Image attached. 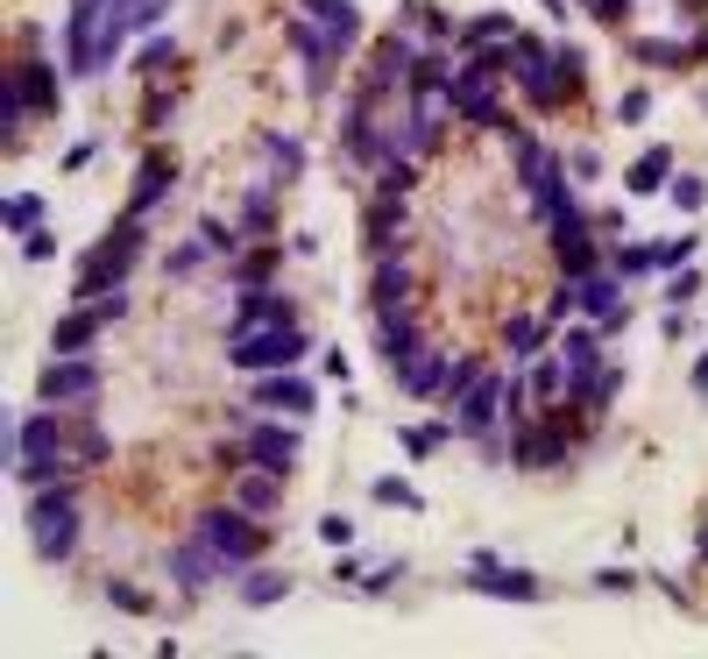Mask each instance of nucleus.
I'll return each mask as SVG.
<instances>
[{"label": "nucleus", "instance_id": "obj_1", "mask_svg": "<svg viewBox=\"0 0 708 659\" xmlns=\"http://www.w3.org/2000/svg\"><path fill=\"white\" fill-rule=\"evenodd\" d=\"M163 8H171V0H71V14H65L71 79H100L135 28H156L163 22Z\"/></svg>", "mask_w": 708, "mask_h": 659}, {"label": "nucleus", "instance_id": "obj_2", "mask_svg": "<svg viewBox=\"0 0 708 659\" xmlns=\"http://www.w3.org/2000/svg\"><path fill=\"white\" fill-rule=\"evenodd\" d=\"M28 546H36V560H71V546H79V497H71V483H50L28 497Z\"/></svg>", "mask_w": 708, "mask_h": 659}, {"label": "nucleus", "instance_id": "obj_3", "mask_svg": "<svg viewBox=\"0 0 708 659\" xmlns=\"http://www.w3.org/2000/svg\"><path fill=\"white\" fill-rule=\"evenodd\" d=\"M135 256H142V213L120 220L107 242H100L93 256L79 263V284H71V298H107V291H120V284H128V269H135Z\"/></svg>", "mask_w": 708, "mask_h": 659}, {"label": "nucleus", "instance_id": "obj_4", "mask_svg": "<svg viewBox=\"0 0 708 659\" xmlns=\"http://www.w3.org/2000/svg\"><path fill=\"white\" fill-rule=\"evenodd\" d=\"M305 348H312V334L298 320H283V326L248 334V340H228V362L248 369V377H269V369H298V362H305Z\"/></svg>", "mask_w": 708, "mask_h": 659}, {"label": "nucleus", "instance_id": "obj_5", "mask_svg": "<svg viewBox=\"0 0 708 659\" xmlns=\"http://www.w3.org/2000/svg\"><path fill=\"white\" fill-rule=\"evenodd\" d=\"M191 532H206V539H213V546L234 560V575H241L248 560H263V546H269L263 518H255V511H241L234 497H228V504H213V511H199V525H191Z\"/></svg>", "mask_w": 708, "mask_h": 659}, {"label": "nucleus", "instance_id": "obj_6", "mask_svg": "<svg viewBox=\"0 0 708 659\" xmlns=\"http://www.w3.org/2000/svg\"><path fill=\"white\" fill-rule=\"evenodd\" d=\"M510 79L524 85V100H532V107H560V100H567L560 50H553V43H538V36H518V43H510Z\"/></svg>", "mask_w": 708, "mask_h": 659}, {"label": "nucleus", "instance_id": "obj_7", "mask_svg": "<svg viewBox=\"0 0 708 659\" xmlns=\"http://www.w3.org/2000/svg\"><path fill=\"white\" fill-rule=\"evenodd\" d=\"M228 575H234V560H228V553H220L206 532H191V539H177V546H171V581H177L185 596H206L213 581H228Z\"/></svg>", "mask_w": 708, "mask_h": 659}, {"label": "nucleus", "instance_id": "obj_8", "mask_svg": "<svg viewBox=\"0 0 708 659\" xmlns=\"http://www.w3.org/2000/svg\"><path fill=\"white\" fill-rule=\"evenodd\" d=\"M574 298H581V312H595V326H602V334H624V326H630V298H624V269H581V277H574Z\"/></svg>", "mask_w": 708, "mask_h": 659}, {"label": "nucleus", "instance_id": "obj_9", "mask_svg": "<svg viewBox=\"0 0 708 659\" xmlns=\"http://www.w3.org/2000/svg\"><path fill=\"white\" fill-rule=\"evenodd\" d=\"M8 440H14V469H22V461H71V432H65V418H57V404L22 412Z\"/></svg>", "mask_w": 708, "mask_h": 659}, {"label": "nucleus", "instance_id": "obj_10", "mask_svg": "<svg viewBox=\"0 0 708 659\" xmlns=\"http://www.w3.org/2000/svg\"><path fill=\"white\" fill-rule=\"evenodd\" d=\"M411 71H418V43L404 36V28H390V36L369 50V71H361V93H369V100H390L397 85H411Z\"/></svg>", "mask_w": 708, "mask_h": 659}, {"label": "nucleus", "instance_id": "obj_11", "mask_svg": "<svg viewBox=\"0 0 708 659\" xmlns=\"http://www.w3.org/2000/svg\"><path fill=\"white\" fill-rule=\"evenodd\" d=\"M36 397L43 404H93L100 397V362H93V355H50Z\"/></svg>", "mask_w": 708, "mask_h": 659}, {"label": "nucleus", "instance_id": "obj_12", "mask_svg": "<svg viewBox=\"0 0 708 659\" xmlns=\"http://www.w3.org/2000/svg\"><path fill=\"white\" fill-rule=\"evenodd\" d=\"M291 43H298V57H305V93H326V85H334V65L348 57V43L326 36L312 14H291Z\"/></svg>", "mask_w": 708, "mask_h": 659}, {"label": "nucleus", "instance_id": "obj_13", "mask_svg": "<svg viewBox=\"0 0 708 659\" xmlns=\"http://www.w3.org/2000/svg\"><path fill=\"white\" fill-rule=\"evenodd\" d=\"M241 454H248L255 469H277V475H291V469H298V454H305V440H298V426H283V418L269 412V418H255V426H248Z\"/></svg>", "mask_w": 708, "mask_h": 659}, {"label": "nucleus", "instance_id": "obj_14", "mask_svg": "<svg viewBox=\"0 0 708 659\" xmlns=\"http://www.w3.org/2000/svg\"><path fill=\"white\" fill-rule=\"evenodd\" d=\"M454 114H468L475 128H503V100H496V71L489 65H461L454 71Z\"/></svg>", "mask_w": 708, "mask_h": 659}, {"label": "nucleus", "instance_id": "obj_15", "mask_svg": "<svg viewBox=\"0 0 708 659\" xmlns=\"http://www.w3.org/2000/svg\"><path fill=\"white\" fill-rule=\"evenodd\" d=\"M283 320H298V305L283 291H263V284H248V291L234 298V312H228V340H248V334H263V326H283Z\"/></svg>", "mask_w": 708, "mask_h": 659}, {"label": "nucleus", "instance_id": "obj_16", "mask_svg": "<svg viewBox=\"0 0 708 659\" xmlns=\"http://www.w3.org/2000/svg\"><path fill=\"white\" fill-rule=\"evenodd\" d=\"M553 355L567 362V397H581L602 369V326H567V334L553 340Z\"/></svg>", "mask_w": 708, "mask_h": 659}, {"label": "nucleus", "instance_id": "obj_17", "mask_svg": "<svg viewBox=\"0 0 708 659\" xmlns=\"http://www.w3.org/2000/svg\"><path fill=\"white\" fill-rule=\"evenodd\" d=\"M248 404L255 412H277V418H305L312 412V383L298 377V369H269V377H255Z\"/></svg>", "mask_w": 708, "mask_h": 659}, {"label": "nucleus", "instance_id": "obj_18", "mask_svg": "<svg viewBox=\"0 0 708 659\" xmlns=\"http://www.w3.org/2000/svg\"><path fill=\"white\" fill-rule=\"evenodd\" d=\"M468 589L475 596H510V603H532V596H538V575L503 567L496 553H475V560H468Z\"/></svg>", "mask_w": 708, "mask_h": 659}, {"label": "nucleus", "instance_id": "obj_19", "mask_svg": "<svg viewBox=\"0 0 708 659\" xmlns=\"http://www.w3.org/2000/svg\"><path fill=\"white\" fill-rule=\"evenodd\" d=\"M375 340H383V362H390V377H397V369L411 362L418 348H426V334H418L411 305H375Z\"/></svg>", "mask_w": 708, "mask_h": 659}, {"label": "nucleus", "instance_id": "obj_20", "mask_svg": "<svg viewBox=\"0 0 708 659\" xmlns=\"http://www.w3.org/2000/svg\"><path fill=\"white\" fill-rule=\"evenodd\" d=\"M107 320H114V312L100 305V298H79V305L50 326V348L57 355H93V340H100V326H107Z\"/></svg>", "mask_w": 708, "mask_h": 659}, {"label": "nucleus", "instance_id": "obj_21", "mask_svg": "<svg viewBox=\"0 0 708 659\" xmlns=\"http://www.w3.org/2000/svg\"><path fill=\"white\" fill-rule=\"evenodd\" d=\"M228 497L241 504V511L269 518V511L283 504V475H277V469H255V461H241V469L228 475Z\"/></svg>", "mask_w": 708, "mask_h": 659}, {"label": "nucleus", "instance_id": "obj_22", "mask_svg": "<svg viewBox=\"0 0 708 659\" xmlns=\"http://www.w3.org/2000/svg\"><path fill=\"white\" fill-rule=\"evenodd\" d=\"M446 377H454V348H432V340L397 369V383H404L411 397H446Z\"/></svg>", "mask_w": 708, "mask_h": 659}, {"label": "nucleus", "instance_id": "obj_23", "mask_svg": "<svg viewBox=\"0 0 708 659\" xmlns=\"http://www.w3.org/2000/svg\"><path fill=\"white\" fill-rule=\"evenodd\" d=\"M510 461H524V469H560V461H567V432H553V426H510Z\"/></svg>", "mask_w": 708, "mask_h": 659}, {"label": "nucleus", "instance_id": "obj_24", "mask_svg": "<svg viewBox=\"0 0 708 659\" xmlns=\"http://www.w3.org/2000/svg\"><path fill=\"white\" fill-rule=\"evenodd\" d=\"M553 256H560L567 277L595 269V234H589V220H581V213H560V220H553Z\"/></svg>", "mask_w": 708, "mask_h": 659}, {"label": "nucleus", "instance_id": "obj_25", "mask_svg": "<svg viewBox=\"0 0 708 659\" xmlns=\"http://www.w3.org/2000/svg\"><path fill=\"white\" fill-rule=\"evenodd\" d=\"M177 185V157H163V149H149L142 171H135V192H128V213H149V206L163 199V192Z\"/></svg>", "mask_w": 708, "mask_h": 659}, {"label": "nucleus", "instance_id": "obj_26", "mask_svg": "<svg viewBox=\"0 0 708 659\" xmlns=\"http://www.w3.org/2000/svg\"><path fill=\"white\" fill-rule=\"evenodd\" d=\"M546 334H553L546 312H510V320H503V348H510V362H538V355H546Z\"/></svg>", "mask_w": 708, "mask_h": 659}, {"label": "nucleus", "instance_id": "obj_27", "mask_svg": "<svg viewBox=\"0 0 708 659\" xmlns=\"http://www.w3.org/2000/svg\"><path fill=\"white\" fill-rule=\"evenodd\" d=\"M234 589H241V603H248V610H269V603H283V596H291V575H277V567H255V560H248Z\"/></svg>", "mask_w": 708, "mask_h": 659}, {"label": "nucleus", "instance_id": "obj_28", "mask_svg": "<svg viewBox=\"0 0 708 659\" xmlns=\"http://www.w3.org/2000/svg\"><path fill=\"white\" fill-rule=\"evenodd\" d=\"M298 14H312V22H320L326 36H340V43L361 36V8L355 0H298Z\"/></svg>", "mask_w": 708, "mask_h": 659}, {"label": "nucleus", "instance_id": "obj_29", "mask_svg": "<svg viewBox=\"0 0 708 659\" xmlns=\"http://www.w3.org/2000/svg\"><path fill=\"white\" fill-rule=\"evenodd\" d=\"M666 171H673V149H666V142H652V149H645V157L624 171V192H630V199H645V192L666 185Z\"/></svg>", "mask_w": 708, "mask_h": 659}, {"label": "nucleus", "instance_id": "obj_30", "mask_svg": "<svg viewBox=\"0 0 708 659\" xmlns=\"http://www.w3.org/2000/svg\"><path fill=\"white\" fill-rule=\"evenodd\" d=\"M375 305H411V263L404 256H375Z\"/></svg>", "mask_w": 708, "mask_h": 659}, {"label": "nucleus", "instance_id": "obj_31", "mask_svg": "<svg viewBox=\"0 0 708 659\" xmlns=\"http://www.w3.org/2000/svg\"><path fill=\"white\" fill-rule=\"evenodd\" d=\"M14 93L28 100V107L36 114H50L57 107V79H50V65H43V57H28V65H14Z\"/></svg>", "mask_w": 708, "mask_h": 659}, {"label": "nucleus", "instance_id": "obj_32", "mask_svg": "<svg viewBox=\"0 0 708 659\" xmlns=\"http://www.w3.org/2000/svg\"><path fill=\"white\" fill-rule=\"evenodd\" d=\"M397 234H404V199H397V192H375V206H369V248L383 256Z\"/></svg>", "mask_w": 708, "mask_h": 659}, {"label": "nucleus", "instance_id": "obj_33", "mask_svg": "<svg viewBox=\"0 0 708 659\" xmlns=\"http://www.w3.org/2000/svg\"><path fill=\"white\" fill-rule=\"evenodd\" d=\"M461 43L489 50V43H518V28H510V14H475V22H461Z\"/></svg>", "mask_w": 708, "mask_h": 659}, {"label": "nucleus", "instance_id": "obj_34", "mask_svg": "<svg viewBox=\"0 0 708 659\" xmlns=\"http://www.w3.org/2000/svg\"><path fill=\"white\" fill-rule=\"evenodd\" d=\"M0 220H8V234H36L43 228V199L36 192H14V199L0 206Z\"/></svg>", "mask_w": 708, "mask_h": 659}, {"label": "nucleus", "instance_id": "obj_35", "mask_svg": "<svg viewBox=\"0 0 708 659\" xmlns=\"http://www.w3.org/2000/svg\"><path fill=\"white\" fill-rule=\"evenodd\" d=\"M630 57H645V65H659V71H666V65H687V43H666V36H638V43H630Z\"/></svg>", "mask_w": 708, "mask_h": 659}, {"label": "nucleus", "instance_id": "obj_36", "mask_svg": "<svg viewBox=\"0 0 708 659\" xmlns=\"http://www.w3.org/2000/svg\"><path fill=\"white\" fill-rule=\"evenodd\" d=\"M177 57H185V50H177V36H149V43H142V71H149V79L177 71Z\"/></svg>", "mask_w": 708, "mask_h": 659}, {"label": "nucleus", "instance_id": "obj_37", "mask_svg": "<svg viewBox=\"0 0 708 659\" xmlns=\"http://www.w3.org/2000/svg\"><path fill=\"white\" fill-rule=\"evenodd\" d=\"M616 391H624V369L602 362V369H595V383H589V391H581L574 404H589V412H610V397H616Z\"/></svg>", "mask_w": 708, "mask_h": 659}, {"label": "nucleus", "instance_id": "obj_38", "mask_svg": "<svg viewBox=\"0 0 708 659\" xmlns=\"http://www.w3.org/2000/svg\"><path fill=\"white\" fill-rule=\"evenodd\" d=\"M263 149L277 157V171H283V177L305 171V142H298V135H263Z\"/></svg>", "mask_w": 708, "mask_h": 659}, {"label": "nucleus", "instance_id": "obj_39", "mask_svg": "<svg viewBox=\"0 0 708 659\" xmlns=\"http://www.w3.org/2000/svg\"><path fill=\"white\" fill-rule=\"evenodd\" d=\"M524 383H532V397H567V362H560V355H553V362H538V369H532V377H524Z\"/></svg>", "mask_w": 708, "mask_h": 659}, {"label": "nucleus", "instance_id": "obj_40", "mask_svg": "<svg viewBox=\"0 0 708 659\" xmlns=\"http://www.w3.org/2000/svg\"><path fill=\"white\" fill-rule=\"evenodd\" d=\"M100 461H107V432L85 426L79 440H71V469H100Z\"/></svg>", "mask_w": 708, "mask_h": 659}, {"label": "nucleus", "instance_id": "obj_41", "mask_svg": "<svg viewBox=\"0 0 708 659\" xmlns=\"http://www.w3.org/2000/svg\"><path fill=\"white\" fill-rule=\"evenodd\" d=\"M610 263L624 269V277H645V269H659V248H645V242H624V248H610Z\"/></svg>", "mask_w": 708, "mask_h": 659}, {"label": "nucleus", "instance_id": "obj_42", "mask_svg": "<svg viewBox=\"0 0 708 659\" xmlns=\"http://www.w3.org/2000/svg\"><path fill=\"white\" fill-rule=\"evenodd\" d=\"M375 504H397V511H426V497H418V489L404 483V475H383V483H375Z\"/></svg>", "mask_w": 708, "mask_h": 659}, {"label": "nucleus", "instance_id": "obj_43", "mask_svg": "<svg viewBox=\"0 0 708 659\" xmlns=\"http://www.w3.org/2000/svg\"><path fill=\"white\" fill-rule=\"evenodd\" d=\"M673 206H681V213H701V206H708V185H701L695 171H681V177H673Z\"/></svg>", "mask_w": 708, "mask_h": 659}, {"label": "nucleus", "instance_id": "obj_44", "mask_svg": "<svg viewBox=\"0 0 708 659\" xmlns=\"http://www.w3.org/2000/svg\"><path fill=\"white\" fill-rule=\"evenodd\" d=\"M553 50H560V85H567V93H581V79H589V57H581L574 43H553Z\"/></svg>", "mask_w": 708, "mask_h": 659}, {"label": "nucleus", "instance_id": "obj_45", "mask_svg": "<svg viewBox=\"0 0 708 659\" xmlns=\"http://www.w3.org/2000/svg\"><path fill=\"white\" fill-rule=\"evenodd\" d=\"M695 248H701V234H673V242H659V269H681V263H695Z\"/></svg>", "mask_w": 708, "mask_h": 659}, {"label": "nucleus", "instance_id": "obj_46", "mask_svg": "<svg viewBox=\"0 0 708 659\" xmlns=\"http://www.w3.org/2000/svg\"><path fill=\"white\" fill-rule=\"evenodd\" d=\"M645 114H652V93H645V85H630V93L616 100V122H624V128H638Z\"/></svg>", "mask_w": 708, "mask_h": 659}, {"label": "nucleus", "instance_id": "obj_47", "mask_svg": "<svg viewBox=\"0 0 708 659\" xmlns=\"http://www.w3.org/2000/svg\"><path fill=\"white\" fill-rule=\"evenodd\" d=\"M454 426H404V454H432Z\"/></svg>", "mask_w": 708, "mask_h": 659}, {"label": "nucleus", "instance_id": "obj_48", "mask_svg": "<svg viewBox=\"0 0 708 659\" xmlns=\"http://www.w3.org/2000/svg\"><path fill=\"white\" fill-rule=\"evenodd\" d=\"M199 242L213 248V256H234V248H241V234H234V228H220V220H199Z\"/></svg>", "mask_w": 708, "mask_h": 659}, {"label": "nucleus", "instance_id": "obj_49", "mask_svg": "<svg viewBox=\"0 0 708 659\" xmlns=\"http://www.w3.org/2000/svg\"><path fill=\"white\" fill-rule=\"evenodd\" d=\"M320 539H326V546H355V518H320Z\"/></svg>", "mask_w": 708, "mask_h": 659}, {"label": "nucleus", "instance_id": "obj_50", "mask_svg": "<svg viewBox=\"0 0 708 659\" xmlns=\"http://www.w3.org/2000/svg\"><path fill=\"white\" fill-rule=\"evenodd\" d=\"M695 291H701V277H695V269L681 263V269H673V284H666V298H673V305H687V298H695Z\"/></svg>", "mask_w": 708, "mask_h": 659}, {"label": "nucleus", "instance_id": "obj_51", "mask_svg": "<svg viewBox=\"0 0 708 659\" xmlns=\"http://www.w3.org/2000/svg\"><path fill=\"white\" fill-rule=\"evenodd\" d=\"M397 575H404V560H383V567H369V575H361V589H369V596H383Z\"/></svg>", "mask_w": 708, "mask_h": 659}, {"label": "nucleus", "instance_id": "obj_52", "mask_svg": "<svg viewBox=\"0 0 708 659\" xmlns=\"http://www.w3.org/2000/svg\"><path fill=\"white\" fill-rule=\"evenodd\" d=\"M574 305H581V298H574V277H567V284H560V291H553V298H546V320H567V312H574Z\"/></svg>", "mask_w": 708, "mask_h": 659}, {"label": "nucleus", "instance_id": "obj_53", "mask_svg": "<svg viewBox=\"0 0 708 659\" xmlns=\"http://www.w3.org/2000/svg\"><path fill=\"white\" fill-rule=\"evenodd\" d=\"M22 256H28V263H50V256H57V242H50V228H36V234H28V242H22Z\"/></svg>", "mask_w": 708, "mask_h": 659}, {"label": "nucleus", "instance_id": "obj_54", "mask_svg": "<svg viewBox=\"0 0 708 659\" xmlns=\"http://www.w3.org/2000/svg\"><path fill=\"white\" fill-rule=\"evenodd\" d=\"M589 14H595V22H610V28H624L630 22V0H595Z\"/></svg>", "mask_w": 708, "mask_h": 659}, {"label": "nucleus", "instance_id": "obj_55", "mask_svg": "<svg viewBox=\"0 0 708 659\" xmlns=\"http://www.w3.org/2000/svg\"><path fill=\"white\" fill-rule=\"evenodd\" d=\"M107 596H114V603H120V610H149V596H142V589H135V581H107Z\"/></svg>", "mask_w": 708, "mask_h": 659}, {"label": "nucleus", "instance_id": "obj_56", "mask_svg": "<svg viewBox=\"0 0 708 659\" xmlns=\"http://www.w3.org/2000/svg\"><path fill=\"white\" fill-rule=\"evenodd\" d=\"M263 269H269V256H241L234 277H241V284H263Z\"/></svg>", "mask_w": 708, "mask_h": 659}, {"label": "nucleus", "instance_id": "obj_57", "mask_svg": "<svg viewBox=\"0 0 708 659\" xmlns=\"http://www.w3.org/2000/svg\"><path fill=\"white\" fill-rule=\"evenodd\" d=\"M567 171H574V177H595V171H602L595 149H574V157H567Z\"/></svg>", "mask_w": 708, "mask_h": 659}, {"label": "nucleus", "instance_id": "obj_58", "mask_svg": "<svg viewBox=\"0 0 708 659\" xmlns=\"http://www.w3.org/2000/svg\"><path fill=\"white\" fill-rule=\"evenodd\" d=\"M695 397H708V355L695 362Z\"/></svg>", "mask_w": 708, "mask_h": 659}, {"label": "nucleus", "instance_id": "obj_59", "mask_svg": "<svg viewBox=\"0 0 708 659\" xmlns=\"http://www.w3.org/2000/svg\"><path fill=\"white\" fill-rule=\"evenodd\" d=\"M701 553H708V532H701Z\"/></svg>", "mask_w": 708, "mask_h": 659}]
</instances>
